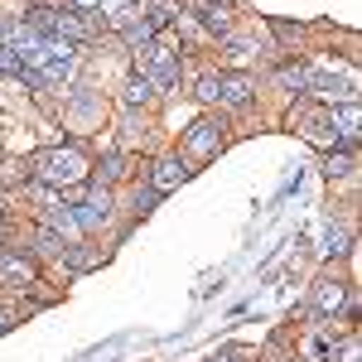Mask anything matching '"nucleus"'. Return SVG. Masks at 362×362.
Wrapping results in <instances>:
<instances>
[{"label":"nucleus","mask_w":362,"mask_h":362,"mask_svg":"<svg viewBox=\"0 0 362 362\" xmlns=\"http://www.w3.org/2000/svg\"><path fill=\"white\" fill-rule=\"evenodd\" d=\"M0 160H5V150H0Z\"/></svg>","instance_id":"c85d7f7f"},{"label":"nucleus","mask_w":362,"mask_h":362,"mask_svg":"<svg viewBox=\"0 0 362 362\" xmlns=\"http://www.w3.org/2000/svg\"><path fill=\"white\" fill-rule=\"evenodd\" d=\"M63 261H68V266H73V271H92V266H97V261H102V256H97V251H63Z\"/></svg>","instance_id":"6ab92c4d"},{"label":"nucleus","mask_w":362,"mask_h":362,"mask_svg":"<svg viewBox=\"0 0 362 362\" xmlns=\"http://www.w3.org/2000/svg\"><path fill=\"white\" fill-rule=\"evenodd\" d=\"M102 174H107V179H121V174H126V160H121V155H107V165H102Z\"/></svg>","instance_id":"4be33fe9"},{"label":"nucleus","mask_w":362,"mask_h":362,"mask_svg":"<svg viewBox=\"0 0 362 362\" xmlns=\"http://www.w3.org/2000/svg\"><path fill=\"white\" fill-rule=\"evenodd\" d=\"M348 169H353L348 155H329V174H348Z\"/></svg>","instance_id":"5701e85b"},{"label":"nucleus","mask_w":362,"mask_h":362,"mask_svg":"<svg viewBox=\"0 0 362 362\" xmlns=\"http://www.w3.org/2000/svg\"><path fill=\"white\" fill-rule=\"evenodd\" d=\"M73 218H78V227H83V232L107 227V223H112V189H92V194L73 208Z\"/></svg>","instance_id":"20e7f679"},{"label":"nucleus","mask_w":362,"mask_h":362,"mask_svg":"<svg viewBox=\"0 0 362 362\" xmlns=\"http://www.w3.org/2000/svg\"><path fill=\"white\" fill-rule=\"evenodd\" d=\"M218 97V73H203L198 78V102H213Z\"/></svg>","instance_id":"aec40b11"},{"label":"nucleus","mask_w":362,"mask_h":362,"mask_svg":"<svg viewBox=\"0 0 362 362\" xmlns=\"http://www.w3.org/2000/svg\"><path fill=\"white\" fill-rule=\"evenodd\" d=\"M198 20H203V29H208V34H227V10H223V5H213V0H203Z\"/></svg>","instance_id":"ddd939ff"},{"label":"nucleus","mask_w":362,"mask_h":362,"mask_svg":"<svg viewBox=\"0 0 362 362\" xmlns=\"http://www.w3.org/2000/svg\"><path fill=\"white\" fill-rule=\"evenodd\" d=\"M324 251H329V256H338V251H348V232H343V227H324Z\"/></svg>","instance_id":"a211bd4d"},{"label":"nucleus","mask_w":362,"mask_h":362,"mask_svg":"<svg viewBox=\"0 0 362 362\" xmlns=\"http://www.w3.org/2000/svg\"><path fill=\"white\" fill-rule=\"evenodd\" d=\"M276 83L285 87V92H309V68L305 63H285L276 73Z\"/></svg>","instance_id":"f8f14e48"},{"label":"nucleus","mask_w":362,"mask_h":362,"mask_svg":"<svg viewBox=\"0 0 362 362\" xmlns=\"http://www.w3.org/2000/svg\"><path fill=\"white\" fill-rule=\"evenodd\" d=\"M227 54H232V58H237V63H242V58H251V44H242V39H237V44L227 49Z\"/></svg>","instance_id":"b1692460"},{"label":"nucleus","mask_w":362,"mask_h":362,"mask_svg":"<svg viewBox=\"0 0 362 362\" xmlns=\"http://www.w3.org/2000/svg\"><path fill=\"white\" fill-rule=\"evenodd\" d=\"M169 20H174V10H169V5H155V10H150V20H145V25H150V34H155V29H165Z\"/></svg>","instance_id":"412c9836"},{"label":"nucleus","mask_w":362,"mask_h":362,"mask_svg":"<svg viewBox=\"0 0 362 362\" xmlns=\"http://www.w3.org/2000/svg\"><path fill=\"white\" fill-rule=\"evenodd\" d=\"M309 92H319V97H334V102H353L358 83H353L348 73H334V68H309Z\"/></svg>","instance_id":"7ed1b4c3"},{"label":"nucleus","mask_w":362,"mask_h":362,"mask_svg":"<svg viewBox=\"0 0 362 362\" xmlns=\"http://www.w3.org/2000/svg\"><path fill=\"white\" fill-rule=\"evenodd\" d=\"M184 179H189V165H184L179 155H165V160L155 165V174H150V194H174Z\"/></svg>","instance_id":"423d86ee"},{"label":"nucleus","mask_w":362,"mask_h":362,"mask_svg":"<svg viewBox=\"0 0 362 362\" xmlns=\"http://www.w3.org/2000/svg\"><path fill=\"white\" fill-rule=\"evenodd\" d=\"M10 324H15V319H10V314H0V334H5V329H10Z\"/></svg>","instance_id":"393cba45"},{"label":"nucleus","mask_w":362,"mask_h":362,"mask_svg":"<svg viewBox=\"0 0 362 362\" xmlns=\"http://www.w3.org/2000/svg\"><path fill=\"white\" fill-rule=\"evenodd\" d=\"M213 102H223V107H247L251 102V78L247 73H218V97Z\"/></svg>","instance_id":"6e6552de"},{"label":"nucleus","mask_w":362,"mask_h":362,"mask_svg":"<svg viewBox=\"0 0 362 362\" xmlns=\"http://www.w3.org/2000/svg\"><path fill=\"white\" fill-rule=\"evenodd\" d=\"M334 126H338V136H343V140L358 136V102H343V112H338Z\"/></svg>","instance_id":"2eb2a0df"},{"label":"nucleus","mask_w":362,"mask_h":362,"mask_svg":"<svg viewBox=\"0 0 362 362\" xmlns=\"http://www.w3.org/2000/svg\"><path fill=\"white\" fill-rule=\"evenodd\" d=\"M39 251H44V256H63V251H68V242L58 237L54 227H39Z\"/></svg>","instance_id":"dca6fc26"},{"label":"nucleus","mask_w":362,"mask_h":362,"mask_svg":"<svg viewBox=\"0 0 362 362\" xmlns=\"http://www.w3.org/2000/svg\"><path fill=\"white\" fill-rule=\"evenodd\" d=\"M150 97H155L150 78H131V83H126V92H121V102H126V107H145Z\"/></svg>","instance_id":"4468645a"},{"label":"nucleus","mask_w":362,"mask_h":362,"mask_svg":"<svg viewBox=\"0 0 362 362\" xmlns=\"http://www.w3.org/2000/svg\"><path fill=\"white\" fill-rule=\"evenodd\" d=\"M102 5H107V25L112 29H136L140 25V10L131 0H102Z\"/></svg>","instance_id":"9b49d317"},{"label":"nucleus","mask_w":362,"mask_h":362,"mask_svg":"<svg viewBox=\"0 0 362 362\" xmlns=\"http://www.w3.org/2000/svg\"><path fill=\"white\" fill-rule=\"evenodd\" d=\"M0 73H10V78H25V63H20V54H15L10 44H0Z\"/></svg>","instance_id":"f3484780"},{"label":"nucleus","mask_w":362,"mask_h":362,"mask_svg":"<svg viewBox=\"0 0 362 362\" xmlns=\"http://www.w3.org/2000/svg\"><path fill=\"white\" fill-rule=\"evenodd\" d=\"M73 5H83V10H92V5H102V0H73Z\"/></svg>","instance_id":"bb28decb"},{"label":"nucleus","mask_w":362,"mask_h":362,"mask_svg":"<svg viewBox=\"0 0 362 362\" xmlns=\"http://www.w3.org/2000/svg\"><path fill=\"white\" fill-rule=\"evenodd\" d=\"M0 285H15V290L34 285V261H25V256H10V251H0Z\"/></svg>","instance_id":"1a4fd4ad"},{"label":"nucleus","mask_w":362,"mask_h":362,"mask_svg":"<svg viewBox=\"0 0 362 362\" xmlns=\"http://www.w3.org/2000/svg\"><path fill=\"white\" fill-rule=\"evenodd\" d=\"M184 145H189V155H194V160H208V155H218V145H223V126H218L213 116H203V121L189 126Z\"/></svg>","instance_id":"39448f33"},{"label":"nucleus","mask_w":362,"mask_h":362,"mask_svg":"<svg viewBox=\"0 0 362 362\" xmlns=\"http://www.w3.org/2000/svg\"><path fill=\"white\" fill-rule=\"evenodd\" d=\"M140 63V78H150V87H174L179 83V54L169 44H145L136 54Z\"/></svg>","instance_id":"f03ea898"},{"label":"nucleus","mask_w":362,"mask_h":362,"mask_svg":"<svg viewBox=\"0 0 362 362\" xmlns=\"http://www.w3.org/2000/svg\"><path fill=\"white\" fill-rule=\"evenodd\" d=\"M338 309H343V285H338V280H319V285H314V314L329 319Z\"/></svg>","instance_id":"9d476101"},{"label":"nucleus","mask_w":362,"mask_h":362,"mask_svg":"<svg viewBox=\"0 0 362 362\" xmlns=\"http://www.w3.org/2000/svg\"><path fill=\"white\" fill-rule=\"evenodd\" d=\"M300 136L314 140V145H334L338 140V126H334V116H319V112H309V107H300Z\"/></svg>","instance_id":"0eeeda50"},{"label":"nucleus","mask_w":362,"mask_h":362,"mask_svg":"<svg viewBox=\"0 0 362 362\" xmlns=\"http://www.w3.org/2000/svg\"><path fill=\"white\" fill-rule=\"evenodd\" d=\"M0 237H5V223H0Z\"/></svg>","instance_id":"cd10ccee"},{"label":"nucleus","mask_w":362,"mask_h":362,"mask_svg":"<svg viewBox=\"0 0 362 362\" xmlns=\"http://www.w3.org/2000/svg\"><path fill=\"white\" fill-rule=\"evenodd\" d=\"M213 362H242V358H237V353H223V358H213Z\"/></svg>","instance_id":"a878e982"},{"label":"nucleus","mask_w":362,"mask_h":362,"mask_svg":"<svg viewBox=\"0 0 362 362\" xmlns=\"http://www.w3.org/2000/svg\"><path fill=\"white\" fill-rule=\"evenodd\" d=\"M34 174L44 189H78L87 179V155L78 145H54V150H39L34 155Z\"/></svg>","instance_id":"f257e3e1"}]
</instances>
